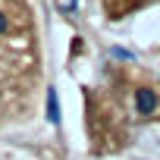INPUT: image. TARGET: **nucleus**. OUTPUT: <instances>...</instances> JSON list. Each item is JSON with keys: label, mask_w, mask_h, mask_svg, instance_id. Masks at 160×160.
Listing matches in <instances>:
<instances>
[{"label": "nucleus", "mask_w": 160, "mask_h": 160, "mask_svg": "<svg viewBox=\"0 0 160 160\" xmlns=\"http://www.w3.org/2000/svg\"><path fill=\"white\" fill-rule=\"evenodd\" d=\"M135 107H138L141 116H151V113L157 110V94H154L151 88H138V94H135Z\"/></svg>", "instance_id": "1"}, {"label": "nucleus", "mask_w": 160, "mask_h": 160, "mask_svg": "<svg viewBox=\"0 0 160 160\" xmlns=\"http://www.w3.org/2000/svg\"><path fill=\"white\" fill-rule=\"evenodd\" d=\"M10 32H13V16L7 7H0V38H10Z\"/></svg>", "instance_id": "2"}]
</instances>
